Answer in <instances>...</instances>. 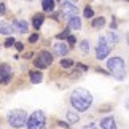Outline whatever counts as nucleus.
Here are the masks:
<instances>
[{
    "label": "nucleus",
    "instance_id": "1",
    "mask_svg": "<svg viewBox=\"0 0 129 129\" xmlns=\"http://www.w3.org/2000/svg\"><path fill=\"white\" fill-rule=\"evenodd\" d=\"M70 104H72V107L75 108V112H86L89 108V105L92 104V96L86 89L78 88L72 92Z\"/></svg>",
    "mask_w": 129,
    "mask_h": 129
},
{
    "label": "nucleus",
    "instance_id": "2",
    "mask_svg": "<svg viewBox=\"0 0 129 129\" xmlns=\"http://www.w3.org/2000/svg\"><path fill=\"white\" fill-rule=\"evenodd\" d=\"M107 66H108L110 73L116 78V80H123V78H124V75H126V67H124V61H123L121 57L115 56V57L108 59Z\"/></svg>",
    "mask_w": 129,
    "mask_h": 129
},
{
    "label": "nucleus",
    "instance_id": "3",
    "mask_svg": "<svg viewBox=\"0 0 129 129\" xmlns=\"http://www.w3.org/2000/svg\"><path fill=\"white\" fill-rule=\"evenodd\" d=\"M8 123L13 127H22L27 123V115L26 112L21 110V108H16V110H11L8 113Z\"/></svg>",
    "mask_w": 129,
    "mask_h": 129
},
{
    "label": "nucleus",
    "instance_id": "4",
    "mask_svg": "<svg viewBox=\"0 0 129 129\" xmlns=\"http://www.w3.org/2000/svg\"><path fill=\"white\" fill-rule=\"evenodd\" d=\"M45 124H46V118H45V113L42 110L34 112L27 118V127L29 129H45Z\"/></svg>",
    "mask_w": 129,
    "mask_h": 129
},
{
    "label": "nucleus",
    "instance_id": "5",
    "mask_svg": "<svg viewBox=\"0 0 129 129\" xmlns=\"http://www.w3.org/2000/svg\"><path fill=\"white\" fill-rule=\"evenodd\" d=\"M34 64H35L37 69H46L48 66L53 64V54L49 51H40L38 56H37V59L34 61Z\"/></svg>",
    "mask_w": 129,
    "mask_h": 129
},
{
    "label": "nucleus",
    "instance_id": "6",
    "mask_svg": "<svg viewBox=\"0 0 129 129\" xmlns=\"http://www.w3.org/2000/svg\"><path fill=\"white\" fill-rule=\"evenodd\" d=\"M110 45L107 43V38H104V37H101L99 38V45L96 46V57L97 59H105L108 54H110Z\"/></svg>",
    "mask_w": 129,
    "mask_h": 129
},
{
    "label": "nucleus",
    "instance_id": "7",
    "mask_svg": "<svg viewBox=\"0 0 129 129\" xmlns=\"http://www.w3.org/2000/svg\"><path fill=\"white\" fill-rule=\"evenodd\" d=\"M61 11H62L64 16L67 18V21H69V19H72V18H75V16H78V8L72 2H62Z\"/></svg>",
    "mask_w": 129,
    "mask_h": 129
},
{
    "label": "nucleus",
    "instance_id": "8",
    "mask_svg": "<svg viewBox=\"0 0 129 129\" xmlns=\"http://www.w3.org/2000/svg\"><path fill=\"white\" fill-rule=\"evenodd\" d=\"M13 78V70L8 64H0V83L2 85H8Z\"/></svg>",
    "mask_w": 129,
    "mask_h": 129
},
{
    "label": "nucleus",
    "instance_id": "9",
    "mask_svg": "<svg viewBox=\"0 0 129 129\" xmlns=\"http://www.w3.org/2000/svg\"><path fill=\"white\" fill-rule=\"evenodd\" d=\"M11 27H13V30H16L19 34H26L29 29V24L26 21H22V19H16V21H13Z\"/></svg>",
    "mask_w": 129,
    "mask_h": 129
},
{
    "label": "nucleus",
    "instance_id": "10",
    "mask_svg": "<svg viewBox=\"0 0 129 129\" xmlns=\"http://www.w3.org/2000/svg\"><path fill=\"white\" fill-rule=\"evenodd\" d=\"M101 126H102V129H116L115 118H113V116L102 118V121H101Z\"/></svg>",
    "mask_w": 129,
    "mask_h": 129
},
{
    "label": "nucleus",
    "instance_id": "11",
    "mask_svg": "<svg viewBox=\"0 0 129 129\" xmlns=\"http://www.w3.org/2000/svg\"><path fill=\"white\" fill-rule=\"evenodd\" d=\"M69 48L67 43H56L54 45V51H56V54H59V56H66V54L69 53Z\"/></svg>",
    "mask_w": 129,
    "mask_h": 129
},
{
    "label": "nucleus",
    "instance_id": "12",
    "mask_svg": "<svg viewBox=\"0 0 129 129\" xmlns=\"http://www.w3.org/2000/svg\"><path fill=\"white\" fill-rule=\"evenodd\" d=\"M0 34H3V35H10V34H13L11 24H8L5 21H0Z\"/></svg>",
    "mask_w": 129,
    "mask_h": 129
},
{
    "label": "nucleus",
    "instance_id": "13",
    "mask_svg": "<svg viewBox=\"0 0 129 129\" xmlns=\"http://www.w3.org/2000/svg\"><path fill=\"white\" fill-rule=\"evenodd\" d=\"M42 80H43V75H42L40 70H32L30 72V81L34 83V85H38Z\"/></svg>",
    "mask_w": 129,
    "mask_h": 129
},
{
    "label": "nucleus",
    "instance_id": "14",
    "mask_svg": "<svg viewBox=\"0 0 129 129\" xmlns=\"http://www.w3.org/2000/svg\"><path fill=\"white\" fill-rule=\"evenodd\" d=\"M67 121H69V124L78 123L80 121V116H78V113L75 110H70V112H67Z\"/></svg>",
    "mask_w": 129,
    "mask_h": 129
},
{
    "label": "nucleus",
    "instance_id": "15",
    "mask_svg": "<svg viewBox=\"0 0 129 129\" xmlns=\"http://www.w3.org/2000/svg\"><path fill=\"white\" fill-rule=\"evenodd\" d=\"M43 21H45V16H43L42 13H38V14H35V16H34L32 24H34V27H35V29H40L42 24H43Z\"/></svg>",
    "mask_w": 129,
    "mask_h": 129
},
{
    "label": "nucleus",
    "instance_id": "16",
    "mask_svg": "<svg viewBox=\"0 0 129 129\" xmlns=\"http://www.w3.org/2000/svg\"><path fill=\"white\" fill-rule=\"evenodd\" d=\"M69 27L70 29H80L81 27V21H80V18L75 16V18H72V19H69Z\"/></svg>",
    "mask_w": 129,
    "mask_h": 129
},
{
    "label": "nucleus",
    "instance_id": "17",
    "mask_svg": "<svg viewBox=\"0 0 129 129\" xmlns=\"http://www.w3.org/2000/svg\"><path fill=\"white\" fill-rule=\"evenodd\" d=\"M105 26V18L99 16V18H94L92 19V27L94 29H99V27H104Z\"/></svg>",
    "mask_w": 129,
    "mask_h": 129
},
{
    "label": "nucleus",
    "instance_id": "18",
    "mask_svg": "<svg viewBox=\"0 0 129 129\" xmlns=\"http://www.w3.org/2000/svg\"><path fill=\"white\" fill-rule=\"evenodd\" d=\"M42 7H43L45 11H53V10H54V2H53V0H43Z\"/></svg>",
    "mask_w": 129,
    "mask_h": 129
},
{
    "label": "nucleus",
    "instance_id": "19",
    "mask_svg": "<svg viewBox=\"0 0 129 129\" xmlns=\"http://www.w3.org/2000/svg\"><path fill=\"white\" fill-rule=\"evenodd\" d=\"M69 37H70V29H66L64 32H61V34H57V35H56L57 40H64V38H69Z\"/></svg>",
    "mask_w": 129,
    "mask_h": 129
},
{
    "label": "nucleus",
    "instance_id": "20",
    "mask_svg": "<svg viewBox=\"0 0 129 129\" xmlns=\"http://www.w3.org/2000/svg\"><path fill=\"white\" fill-rule=\"evenodd\" d=\"M108 40L113 42V43H118L120 42V37H118L116 32H108Z\"/></svg>",
    "mask_w": 129,
    "mask_h": 129
},
{
    "label": "nucleus",
    "instance_id": "21",
    "mask_svg": "<svg viewBox=\"0 0 129 129\" xmlns=\"http://www.w3.org/2000/svg\"><path fill=\"white\" fill-rule=\"evenodd\" d=\"M73 66V61H70V59H62L61 61V67H64V69H70Z\"/></svg>",
    "mask_w": 129,
    "mask_h": 129
},
{
    "label": "nucleus",
    "instance_id": "22",
    "mask_svg": "<svg viewBox=\"0 0 129 129\" xmlns=\"http://www.w3.org/2000/svg\"><path fill=\"white\" fill-rule=\"evenodd\" d=\"M80 48H81L83 53H89V42H88V40H83V42L80 43Z\"/></svg>",
    "mask_w": 129,
    "mask_h": 129
},
{
    "label": "nucleus",
    "instance_id": "23",
    "mask_svg": "<svg viewBox=\"0 0 129 129\" xmlns=\"http://www.w3.org/2000/svg\"><path fill=\"white\" fill-rule=\"evenodd\" d=\"M83 14H85V18H92L94 16V11H92V8H89V7H86L85 8V11H83Z\"/></svg>",
    "mask_w": 129,
    "mask_h": 129
},
{
    "label": "nucleus",
    "instance_id": "24",
    "mask_svg": "<svg viewBox=\"0 0 129 129\" xmlns=\"http://www.w3.org/2000/svg\"><path fill=\"white\" fill-rule=\"evenodd\" d=\"M14 43H16V40H14L13 37H8V38H7V42H5V46H13Z\"/></svg>",
    "mask_w": 129,
    "mask_h": 129
},
{
    "label": "nucleus",
    "instance_id": "25",
    "mask_svg": "<svg viewBox=\"0 0 129 129\" xmlns=\"http://www.w3.org/2000/svg\"><path fill=\"white\" fill-rule=\"evenodd\" d=\"M37 40H38V34H34V35L29 37V42H30V43H35Z\"/></svg>",
    "mask_w": 129,
    "mask_h": 129
},
{
    "label": "nucleus",
    "instance_id": "26",
    "mask_svg": "<svg viewBox=\"0 0 129 129\" xmlns=\"http://www.w3.org/2000/svg\"><path fill=\"white\" fill-rule=\"evenodd\" d=\"M14 46H16L18 51H22V49H24V45H22L21 42H16V43H14Z\"/></svg>",
    "mask_w": 129,
    "mask_h": 129
},
{
    "label": "nucleus",
    "instance_id": "27",
    "mask_svg": "<svg viewBox=\"0 0 129 129\" xmlns=\"http://www.w3.org/2000/svg\"><path fill=\"white\" fill-rule=\"evenodd\" d=\"M67 42H69V45H75V42H77V38L73 37V35H70V37L67 38Z\"/></svg>",
    "mask_w": 129,
    "mask_h": 129
},
{
    "label": "nucleus",
    "instance_id": "28",
    "mask_svg": "<svg viewBox=\"0 0 129 129\" xmlns=\"http://www.w3.org/2000/svg\"><path fill=\"white\" fill-rule=\"evenodd\" d=\"M7 11V7H5V3H0V14H5Z\"/></svg>",
    "mask_w": 129,
    "mask_h": 129
},
{
    "label": "nucleus",
    "instance_id": "29",
    "mask_svg": "<svg viewBox=\"0 0 129 129\" xmlns=\"http://www.w3.org/2000/svg\"><path fill=\"white\" fill-rule=\"evenodd\" d=\"M77 67H78V69H81V70H88V67H86V66H83V64H80V62L77 64Z\"/></svg>",
    "mask_w": 129,
    "mask_h": 129
},
{
    "label": "nucleus",
    "instance_id": "30",
    "mask_svg": "<svg viewBox=\"0 0 129 129\" xmlns=\"http://www.w3.org/2000/svg\"><path fill=\"white\" fill-rule=\"evenodd\" d=\"M116 26H118V22L115 21V19H113V21H112V24H110V29H116Z\"/></svg>",
    "mask_w": 129,
    "mask_h": 129
},
{
    "label": "nucleus",
    "instance_id": "31",
    "mask_svg": "<svg viewBox=\"0 0 129 129\" xmlns=\"http://www.w3.org/2000/svg\"><path fill=\"white\" fill-rule=\"evenodd\" d=\"M85 129H97V127L94 126V124H86V126H85Z\"/></svg>",
    "mask_w": 129,
    "mask_h": 129
},
{
    "label": "nucleus",
    "instance_id": "32",
    "mask_svg": "<svg viewBox=\"0 0 129 129\" xmlns=\"http://www.w3.org/2000/svg\"><path fill=\"white\" fill-rule=\"evenodd\" d=\"M32 56H34V53H27V54H26V59H29V57H32Z\"/></svg>",
    "mask_w": 129,
    "mask_h": 129
},
{
    "label": "nucleus",
    "instance_id": "33",
    "mask_svg": "<svg viewBox=\"0 0 129 129\" xmlns=\"http://www.w3.org/2000/svg\"><path fill=\"white\" fill-rule=\"evenodd\" d=\"M126 108L129 110V97H127V102H126Z\"/></svg>",
    "mask_w": 129,
    "mask_h": 129
},
{
    "label": "nucleus",
    "instance_id": "34",
    "mask_svg": "<svg viewBox=\"0 0 129 129\" xmlns=\"http://www.w3.org/2000/svg\"><path fill=\"white\" fill-rule=\"evenodd\" d=\"M126 38H127V45H129V34H127V37H126Z\"/></svg>",
    "mask_w": 129,
    "mask_h": 129
}]
</instances>
